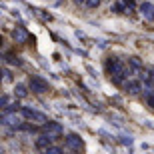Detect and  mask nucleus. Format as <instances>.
<instances>
[{
	"label": "nucleus",
	"instance_id": "obj_8",
	"mask_svg": "<svg viewBox=\"0 0 154 154\" xmlns=\"http://www.w3.org/2000/svg\"><path fill=\"white\" fill-rule=\"evenodd\" d=\"M6 102H8V98H6V96H2V98H0V108H2V106H4Z\"/></svg>",
	"mask_w": 154,
	"mask_h": 154
},
{
	"label": "nucleus",
	"instance_id": "obj_6",
	"mask_svg": "<svg viewBox=\"0 0 154 154\" xmlns=\"http://www.w3.org/2000/svg\"><path fill=\"white\" fill-rule=\"evenodd\" d=\"M66 144H68V146H72V148H76V146H78V138H76V136H70L68 140H66Z\"/></svg>",
	"mask_w": 154,
	"mask_h": 154
},
{
	"label": "nucleus",
	"instance_id": "obj_1",
	"mask_svg": "<svg viewBox=\"0 0 154 154\" xmlns=\"http://www.w3.org/2000/svg\"><path fill=\"white\" fill-rule=\"evenodd\" d=\"M30 88L34 92H46L48 90V84H46L40 76H32V78H30Z\"/></svg>",
	"mask_w": 154,
	"mask_h": 154
},
{
	"label": "nucleus",
	"instance_id": "obj_5",
	"mask_svg": "<svg viewBox=\"0 0 154 154\" xmlns=\"http://www.w3.org/2000/svg\"><path fill=\"white\" fill-rule=\"evenodd\" d=\"M16 94H18L20 98H24V96H26V88H24L22 84H18V86H16Z\"/></svg>",
	"mask_w": 154,
	"mask_h": 154
},
{
	"label": "nucleus",
	"instance_id": "obj_2",
	"mask_svg": "<svg viewBox=\"0 0 154 154\" xmlns=\"http://www.w3.org/2000/svg\"><path fill=\"white\" fill-rule=\"evenodd\" d=\"M22 114L26 116V118H30V120H38V122H46L44 114H40V112H36V110H30V108H22Z\"/></svg>",
	"mask_w": 154,
	"mask_h": 154
},
{
	"label": "nucleus",
	"instance_id": "obj_4",
	"mask_svg": "<svg viewBox=\"0 0 154 154\" xmlns=\"http://www.w3.org/2000/svg\"><path fill=\"white\" fill-rule=\"evenodd\" d=\"M14 38H16V40H24V38H26V32H24L22 28H16V30H14Z\"/></svg>",
	"mask_w": 154,
	"mask_h": 154
},
{
	"label": "nucleus",
	"instance_id": "obj_7",
	"mask_svg": "<svg viewBox=\"0 0 154 154\" xmlns=\"http://www.w3.org/2000/svg\"><path fill=\"white\" fill-rule=\"evenodd\" d=\"M46 130H50V132H60V126H58V124H52V122H48V124H46Z\"/></svg>",
	"mask_w": 154,
	"mask_h": 154
},
{
	"label": "nucleus",
	"instance_id": "obj_3",
	"mask_svg": "<svg viewBox=\"0 0 154 154\" xmlns=\"http://www.w3.org/2000/svg\"><path fill=\"white\" fill-rule=\"evenodd\" d=\"M50 142H52L50 136H42V138H38V140H36V146H38V148H48V146H50Z\"/></svg>",
	"mask_w": 154,
	"mask_h": 154
},
{
	"label": "nucleus",
	"instance_id": "obj_9",
	"mask_svg": "<svg viewBox=\"0 0 154 154\" xmlns=\"http://www.w3.org/2000/svg\"><path fill=\"white\" fill-rule=\"evenodd\" d=\"M0 44H2V38H0Z\"/></svg>",
	"mask_w": 154,
	"mask_h": 154
}]
</instances>
